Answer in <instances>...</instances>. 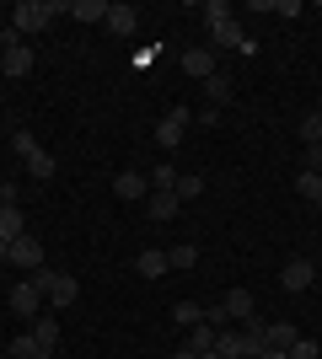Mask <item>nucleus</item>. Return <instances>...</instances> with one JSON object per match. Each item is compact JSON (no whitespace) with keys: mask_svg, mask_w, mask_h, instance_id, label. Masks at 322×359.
<instances>
[{"mask_svg":"<svg viewBox=\"0 0 322 359\" xmlns=\"http://www.w3.org/2000/svg\"><path fill=\"white\" fill-rule=\"evenodd\" d=\"M204 16H210V54H215V48L253 54V38L242 32V22H236V11H231L226 0H210V6H204Z\"/></svg>","mask_w":322,"mask_h":359,"instance_id":"obj_1","label":"nucleus"},{"mask_svg":"<svg viewBox=\"0 0 322 359\" xmlns=\"http://www.w3.org/2000/svg\"><path fill=\"white\" fill-rule=\"evenodd\" d=\"M65 11H70L65 0H22V6L11 11V27L27 38V32H43L48 22H54V16H65Z\"/></svg>","mask_w":322,"mask_h":359,"instance_id":"obj_2","label":"nucleus"},{"mask_svg":"<svg viewBox=\"0 0 322 359\" xmlns=\"http://www.w3.org/2000/svg\"><path fill=\"white\" fill-rule=\"evenodd\" d=\"M11 150L22 156V166H27V172H32L38 182H48L54 172H60V166H54V156H48V150L38 145V140H32L27 129H16V135H11Z\"/></svg>","mask_w":322,"mask_h":359,"instance_id":"obj_3","label":"nucleus"},{"mask_svg":"<svg viewBox=\"0 0 322 359\" xmlns=\"http://www.w3.org/2000/svg\"><path fill=\"white\" fill-rule=\"evenodd\" d=\"M32 285L43 290V300L48 306H76V295H81V285H76V273H54V269H38V273H27Z\"/></svg>","mask_w":322,"mask_h":359,"instance_id":"obj_4","label":"nucleus"},{"mask_svg":"<svg viewBox=\"0 0 322 359\" xmlns=\"http://www.w3.org/2000/svg\"><path fill=\"white\" fill-rule=\"evenodd\" d=\"M188 123H194V107H188V102H172L167 113H161V123H156V145H161V150H177Z\"/></svg>","mask_w":322,"mask_h":359,"instance_id":"obj_5","label":"nucleus"},{"mask_svg":"<svg viewBox=\"0 0 322 359\" xmlns=\"http://www.w3.org/2000/svg\"><path fill=\"white\" fill-rule=\"evenodd\" d=\"M11 269H27V273H38V269H43V241L32 236V231L11 241Z\"/></svg>","mask_w":322,"mask_h":359,"instance_id":"obj_6","label":"nucleus"},{"mask_svg":"<svg viewBox=\"0 0 322 359\" xmlns=\"http://www.w3.org/2000/svg\"><path fill=\"white\" fill-rule=\"evenodd\" d=\"M11 311H16V316H43V290L32 285V279L11 285Z\"/></svg>","mask_w":322,"mask_h":359,"instance_id":"obj_7","label":"nucleus"},{"mask_svg":"<svg viewBox=\"0 0 322 359\" xmlns=\"http://www.w3.org/2000/svg\"><path fill=\"white\" fill-rule=\"evenodd\" d=\"M311 279H317V269H311L307 257H290V263H285V273H279V285L290 290V295H301V290H311Z\"/></svg>","mask_w":322,"mask_h":359,"instance_id":"obj_8","label":"nucleus"},{"mask_svg":"<svg viewBox=\"0 0 322 359\" xmlns=\"http://www.w3.org/2000/svg\"><path fill=\"white\" fill-rule=\"evenodd\" d=\"M135 27H140V11L113 0V6H107V32H113V38H135Z\"/></svg>","mask_w":322,"mask_h":359,"instance_id":"obj_9","label":"nucleus"},{"mask_svg":"<svg viewBox=\"0 0 322 359\" xmlns=\"http://www.w3.org/2000/svg\"><path fill=\"white\" fill-rule=\"evenodd\" d=\"M135 273L140 279H161V273H172V257L161 252V247H145V252L135 257Z\"/></svg>","mask_w":322,"mask_h":359,"instance_id":"obj_10","label":"nucleus"},{"mask_svg":"<svg viewBox=\"0 0 322 359\" xmlns=\"http://www.w3.org/2000/svg\"><path fill=\"white\" fill-rule=\"evenodd\" d=\"M215 354H220V359H247V332L215 327Z\"/></svg>","mask_w":322,"mask_h":359,"instance_id":"obj_11","label":"nucleus"},{"mask_svg":"<svg viewBox=\"0 0 322 359\" xmlns=\"http://www.w3.org/2000/svg\"><path fill=\"white\" fill-rule=\"evenodd\" d=\"M215 70H220V60H215L210 48H188L183 54V75H194V81H210Z\"/></svg>","mask_w":322,"mask_h":359,"instance_id":"obj_12","label":"nucleus"},{"mask_svg":"<svg viewBox=\"0 0 322 359\" xmlns=\"http://www.w3.org/2000/svg\"><path fill=\"white\" fill-rule=\"evenodd\" d=\"M0 70L11 75V81H22V75L32 70V48H27V43H16V48H6V54H0Z\"/></svg>","mask_w":322,"mask_h":359,"instance_id":"obj_13","label":"nucleus"},{"mask_svg":"<svg viewBox=\"0 0 322 359\" xmlns=\"http://www.w3.org/2000/svg\"><path fill=\"white\" fill-rule=\"evenodd\" d=\"M220 311H226V322H247V316H258V311H253V295H247V290H226Z\"/></svg>","mask_w":322,"mask_h":359,"instance_id":"obj_14","label":"nucleus"},{"mask_svg":"<svg viewBox=\"0 0 322 359\" xmlns=\"http://www.w3.org/2000/svg\"><path fill=\"white\" fill-rule=\"evenodd\" d=\"M295 338H301V332H295V322H263V344H269V348H285V354H290Z\"/></svg>","mask_w":322,"mask_h":359,"instance_id":"obj_15","label":"nucleus"},{"mask_svg":"<svg viewBox=\"0 0 322 359\" xmlns=\"http://www.w3.org/2000/svg\"><path fill=\"white\" fill-rule=\"evenodd\" d=\"M32 344L54 354V348H60V322H54V316H32Z\"/></svg>","mask_w":322,"mask_h":359,"instance_id":"obj_16","label":"nucleus"},{"mask_svg":"<svg viewBox=\"0 0 322 359\" xmlns=\"http://www.w3.org/2000/svg\"><path fill=\"white\" fill-rule=\"evenodd\" d=\"M16 236H27V220L16 204H0V241H16Z\"/></svg>","mask_w":322,"mask_h":359,"instance_id":"obj_17","label":"nucleus"},{"mask_svg":"<svg viewBox=\"0 0 322 359\" xmlns=\"http://www.w3.org/2000/svg\"><path fill=\"white\" fill-rule=\"evenodd\" d=\"M145 210H151V220L161 225V220H172V215L183 210V198H177V194H151V204H145Z\"/></svg>","mask_w":322,"mask_h":359,"instance_id":"obj_18","label":"nucleus"},{"mask_svg":"<svg viewBox=\"0 0 322 359\" xmlns=\"http://www.w3.org/2000/svg\"><path fill=\"white\" fill-rule=\"evenodd\" d=\"M76 22H107V0H70Z\"/></svg>","mask_w":322,"mask_h":359,"instance_id":"obj_19","label":"nucleus"},{"mask_svg":"<svg viewBox=\"0 0 322 359\" xmlns=\"http://www.w3.org/2000/svg\"><path fill=\"white\" fill-rule=\"evenodd\" d=\"M113 188H119V198H145V188H151V182L140 177V172H119V182H113Z\"/></svg>","mask_w":322,"mask_h":359,"instance_id":"obj_20","label":"nucleus"},{"mask_svg":"<svg viewBox=\"0 0 322 359\" xmlns=\"http://www.w3.org/2000/svg\"><path fill=\"white\" fill-rule=\"evenodd\" d=\"M295 194L307 198V204H322V172H301V177H295Z\"/></svg>","mask_w":322,"mask_h":359,"instance_id":"obj_21","label":"nucleus"},{"mask_svg":"<svg viewBox=\"0 0 322 359\" xmlns=\"http://www.w3.org/2000/svg\"><path fill=\"white\" fill-rule=\"evenodd\" d=\"M172 322H177V327H199V322H204V306H194V300H177V306H172Z\"/></svg>","mask_w":322,"mask_h":359,"instance_id":"obj_22","label":"nucleus"},{"mask_svg":"<svg viewBox=\"0 0 322 359\" xmlns=\"http://www.w3.org/2000/svg\"><path fill=\"white\" fill-rule=\"evenodd\" d=\"M177 177H183V172H177L172 161H161V166L151 172V188H156V194H172V188H177Z\"/></svg>","mask_w":322,"mask_h":359,"instance_id":"obj_23","label":"nucleus"},{"mask_svg":"<svg viewBox=\"0 0 322 359\" xmlns=\"http://www.w3.org/2000/svg\"><path fill=\"white\" fill-rule=\"evenodd\" d=\"M204 97H210V102H231V75L215 70L210 81H204Z\"/></svg>","mask_w":322,"mask_h":359,"instance_id":"obj_24","label":"nucleus"},{"mask_svg":"<svg viewBox=\"0 0 322 359\" xmlns=\"http://www.w3.org/2000/svg\"><path fill=\"white\" fill-rule=\"evenodd\" d=\"M172 194H177V198H183V204H188V198H199V194H204V177H199V172H183Z\"/></svg>","mask_w":322,"mask_h":359,"instance_id":"obj_25","label":"nucleus"},{"mask_svg":"<svg viewBox=\"0 0 322 359\" xmlns=\"http://www.w3.org/2000/svg\"><path fill=\"white\" fill-rule=\"evenodd\" d=\"M188 348H194V354L215 348V327H210V322H199V327H188Z\"/></svg>","mask_w":322,"mask_h":359,"instance_id":"obj_26","label":"nucleus"},{"mask_svg":"<svg viewBox=\"0 0 322 359\" xmlns=\"http://www.w3.org/2000/svg\"><path fill=\"white\" fill-rule=\"evenodd\" d=\"M317 140H322V113L311 107L307 118H301V145H317Z\"/></svg>","mask_w":322,"mask_h":359,"instance_id":"obj_27","label":"nucleus"},{"mask_svg":"<svg viewBox=\"0 0 322 359\" xmlns=\"http://www.w3.org/2000/svg\"><path fill=\"white\" fill-rule=\"evenodd\" d=\"M172 269H194V263H199V252H194V247H188V241H183V247H172Z\"/></svg>","mask_w":322,"mask_h":359,"instance_id":"obj_28","label":"nucleus"},{"mask_svg":"<svg viewBox=\"0 0 322 359\" xmlns=\"http://www.w3.org/2000/svg\"><path fill=\"white\" fill-rule=\"evenodd\" d=\"M290 359H322V348L311 344V338H295V344H290Z\"/></svg>","mask_w":322,"mask_h":359,"instance_id":"obj_29","label":"nucleus"},{"mask_svg":"<svg viewBox=\"0 0 322 359\" xmlns=\"http://www.w3.org/2000/svg\"><path fill=\"white\" fill-rule=\"evenodd\" d=\"M32 354H38V344H32V332H22L11 344V359H32Z\"/></svg>","mask_w":322,"mask_h":359,"instance_id":"obj_30","label":"nucleus"},{"mask_svg":"<svg viewBox=\"0 0 322 359\" xmlns=\"http://www.w3.org/2000/svg\"><path fill=\"white\" fill-rule=\"evenodd\" d=\"M0 204H16V210H22V188H16V182H0Z\"/></svg>","mask_w":322,"mask_h":359,"instance_id":"obj_31","label":"nucleus"},{"mask_svg":"<svg viewBox=\"0 0 322 359\" xmlns=\"http://www.w3.org/2000/svg\"><path fill=\"white\" fill-rule=\"evenodd\" d=\"M172 359H199V354H194V348L183 344V348H172Z\"/></svg>","mask_w":322,"mask_h":359,"instance_id":"obj_32","label":"nucleus"},{"mask_svg":"<svg viewBox=\"0 0 322 359\" xmlns=\"http://www.w3.org/2000/svg\"><path fill=\"white\" fill-rule=\"evenodd\" d=\"M258 359H290V354H285V348H263Z\"/></svg>","mask_w":322,"mask_h":359,"instance_id":"obj_33","label":"nucleus"},{"mask_svg":"<svg viewBox=\"0 0 322 359\" xmlns=\"http://www.w3.org/2000/svg\"><path fill=\"white\" fill-rule=\"evenodd\" d=\"M0 263H11V241H0Z\"/></svg>","mask_w":322,"mask_h":359,"instance_id":"obj_34","label":"nucleus"},{"mask_svg":"<svg viewBox=\"0 0 322 359\" xmlns=\"http://www.w3.org/2000/svg\"><path fill=\"white\" fill-rule=\"evenodd\" d=\"M32 359H54V354H48V348H38V354H32Z\"/></svg>","mask_w":322,"mask_h":359,"instance_id":"obj_35","label":"nucleus"},{"mask_svg":"<svg viewBox=\"0 0 322 359\" xmlns=\"http://www.w3.org/2000/svg\"><path fill=\"white\" fill-rule=\"evenodd\" d=\"M199 359H220V354H215V348H204V354H199Z\"/></svg>","mask_w":322,"mask_h":359,"instance_id":"obj_36","label":"nucleus"},{"mask_svg":"<svg viewBox=\"0 0 322 359\" xmlns=\"http://www.w3.org/2000/svg\"><path fill=\"white\" fill-rule=\"evenodd\" d=\"M317 113H322V97H317Z\"/></svg>","mask_w":322,"mask_h":359,"instance_id":"obj_37","label":"nucleus"},{"mask_svg":"<svg viewBox=\"0 0 322 359\" xmlns=\"http://www.w3.org/2000/svg\"><path fill=\"white\" fill-rule=\"evenodd\" d=\"M317 150H322V140H317Z\"/></svg>","mask_w":322,"mask_h":359,"instance_id":"obj_38","label":"nucleus"},{"mask_svg":"<svg viewBox=\"0 0 322 359\" xmlns=\"http://www.w3.org/2000/svg\"><path fill=\"white\" fill-rule=\"evenodd\" d=\"M317 16H322V11H317Z\"/></svg>","mask_w":322,"mask_h":359,"instance_id":"obj_39","label":"nucleus"}]
</instances>
